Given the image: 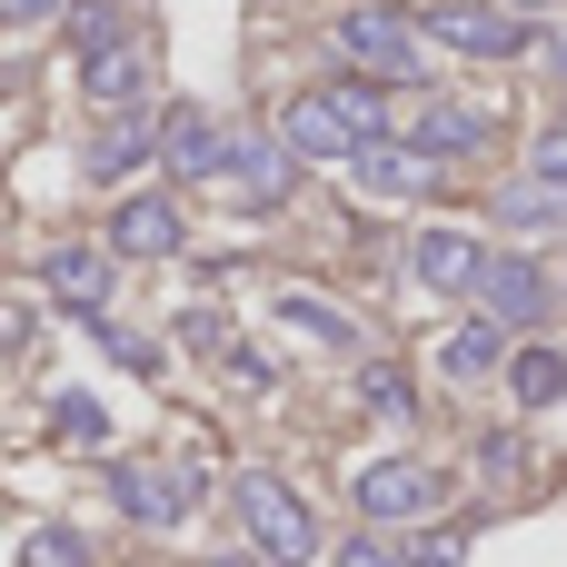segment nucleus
Instances as JSON below:
<instances>
[{"label":"nucleus","instance_id":"nucleus-1","mask_svg":"<svg viewBox=\"0 0 567 567\" xmlns=\"http://www.w3.org/2000/svg\"><path fill=\"white\" fill-rule=\"evenodd\" d=\"M229 508H239L249 548H259L269 567H319V558H329V538H319L309 498H299L279 468H239V478H229Z\"/></svg>","mask_w":567,"mask_h":567},{"label":"nucleus","instance_id":"nucleus-2","mask_svg":"<svg viewBox=\"0 0 567 567\" xmlns=\"http://www.w3.org/2000/svg\"><path fill=\"white\" fill-rule=\"evenodd\" d=\"M339 60L359 70V80H379V90H399V80H419L429 70V30L399 10V0H359V10H339Z\"/></svg>","mask_w":567,"mask_h":567},{"label":"nucleus","instance_id":"nucleus-3","mask_svg":"<svg viewBox=\"0 0 567 567\" xmlns=\"http://www.w3.org/2000/svg\"><path fill=\"white\" fill-rule=\"evenodd\" d=\"M419 30H429V50H458V60H528V50H538L528 20L498 10V0H439Z\"/></svg>","mask_w":567,"mask_h":567},{"label":"nucleus","instance_id":"nucleus-4","mask_svg":"<svg viewBox=\"0 0 567 567\" xmlns=\"http://www.w3.org/2000/svg\"><path fill=\"white\" fill-rule=\"evenodd\" d=\"M498 329H538L548 309H558V279H548V259H528V249H488V269H478V289H468Z\"/></svg>","mask_w":567,"mask_h":567},{"label":"nucleus","instance_id":"nucleus-5","mask_svg":"<svg viewBox=\"0 0 567 567\" xmlns=\"http://www.w3.org/2000/svg\"><path fill=\"white\" fill-rule=\"evenodd\" d=\"M439 498H449V478L419 468V458H369V468H359V518H369V528H409V518H429Z\"/></svg>","mask_w":567,"mask_h":567},{"label":"nucleus","instance_id":"nucleus-6","mask_svg":"<svg viewBox=\"0 0 567 567\" xmlns=\"http://www.w3.org/2000/svg\"><path fill=\"white\" fill-rule=\"evenodd\" d=\"M179 239H189V209L169 189H130L110 209V259H179Z\"/></svg>","mask_w":567,"mask_h":567},{"label":"nucleus","instance_id":"nucleus-7","mask_svg":"<svg viewBox=\"0 0 567 567\" xmlns=\"http://www.w3.org/2000/svg\"><path fill=\"white\" fill-rule=\"evenodd\" d=\"M110 498H120L140 528H179L189 498H199V468H150V458H130V468H110Z\"/></svg>","mask_w":567,"mask_h":567},{"label":"nucleus","instance_id":"nucleus-8","mask_svg":"<svg viewBox=\"0 0 567 567\" xmlns=\"http://www.w3.org/2000/svg\"><path fill=\"white\" fill-rule=\"evenodd\" d=\"M159 150H169V179H229V150H239V140H229L209 110L179 100V110L159 120Z\"/></svg>","mask_w":567,"mask_h":567},{"label":"nucleus","instance_id":"nucleus-9","mask_svg":"<svg viewBox=\"0 0 567 567\" xmlns=\"http://www.w3.org/2000/svg\"><path fill=\"white\" fill-rule=\"evenodd\" d=\"M488 130H498V120H488V100H429V110H419V130H409V150L449 169V159L488 150Z\"/></svg>","mask_w":567,"mask_h":567},{"label":"nucleus","instance_id":"nucleus-10","mask_svg":"<svg viewBox=\"0 0 567 567\" xmlns=\"http://www.w3.org/2000/svg\"><path fill=\"white\" fill-rule=\"evenodd\" d=\"M289 189H299L289 140H239V150H229V199H239V209H259V219H269Z\"/></svg>","mask_w":567,"mask_h":567},{"label":"nucleus","instance_id":"nucleus-11","mask_svg":"<svg viewBox=\"0 0 567 567\" xmlns=\"http://www.w3.org/2000/svg\"><path fill=\"white\" fill-rule=\"evenodd\" d=\"M409 269H419V289H439V299H458V289H478V269H488V249H478V229H419V249H409Z\"/></svg>","mask_w":567,"mask_h":567},{"label":"nucleus","instance_id":"nucleus-12","mask_svg":"<svg viewBox=\"0 0 567 567\" xmlns=\"http://www.w3.org/2000/svg\"><path fill=\"white\" fill-rule=\"evenodd\" d=\"M140 90H150V40H140V30H130L120 50H90V60H80V100H90V110H130Z\"/></svg>","mask_w":567,"mask_h":567},{"label":"nucleus","instance_id":"nucleus-13","mask_svg":"<svg viewBox=\"0 0 567 567\" xmlns=\"http://www.w3.org/2000/svg\"><path fill=\"white\" fill-rule=\"evenodd\" d=\"M40 279H50V299H60V309H80V319H100V309H110V249L60 239V249L40 259Z\"/></svg>","mask_w":567,"mask_h":567},{"label":"nucleus","instance_id":"nucleus-14","mask_svg":"<svg viewBox=\"0 0 567 567\" xmlns=\"http://www.w3.org/2000/svg\"><path fill=\"white\" fill-rule=\"evenodd\" d=\"M279 140H289V159H359V140H349V120L319 100V90H299L289 100V120H279Z\"/></svg>","mask_w":567,"mask_h":567},{"label":"nucleus","instance_id":"nucleus-15","mask_svg":"<svg viewBox=\"0 0 567 567\" xmlns=\"http://www.w3.org/2000/svg\"><path fill=\"white\" fill-rule=\"evenodd\" d=\"M359 189H379V199H429V189H439V159L369 140V150H359Z\"/></svg>","mask_w":567,"mask_h":567},{"label":"nucleus","instance_id":"nucleus-16","mask_svg":"<svg viewBox=\"0 0 567 567\" xmlns=\"http://www.w3.org/2000/svg\"><path fill=\"white\" fill-rule=\"evenodd\" d=\"M439 369H449V379H498V369H508V329H498L488 309L458 319V329L439 339Z\"/></svg>","mask_w":567,"mask_h":567},{"label":"nucleus","instance_id":"nucleus-17","mask_svg":"<svg viewBox=\"0 0 567 567\" xmlns=\"http://www.w3.org/2000/svg\"><path fill=\"white\" fill-rule=\"evenodd\" d=\"M488 209H498L508 229H528V239H538V229H567V189H558V179H538V169H528V179H508Z\"/></svg>","mask_w":567,"mask_h":567},{"label":"nucleus","instance_id":"nucleus-18","mask_svg":"<svg viewBox=\"0 0 567 567\" xmlns=\"http://www.w3.org/2000/svg\"><path fill=\"white\" fill-rule=\"evenodd\" d=\"M508 399L518 409H558L567 399V349H508Z\"/></svg>","mask_w":567,"mask_h":567},{"label":"nucleus","instance_id":"nucleus-19","mask_svg":"<svg viewBox=\"0 0 567 567\" xmlns=\"http://www.w3.org/2000/svg\"><path fill=\"white\" fill-rule=\"evenodd\" d=\"M319 100L349 120V140H359V150H369V140H389V90H379V80H359V70H349V80H329Z\"/></svg>","mask_w":567,"mask_h":567},{"label":"nucleus","instance_id":"nucleus-20","mask_svg":"<svg viewBox=\"0 0 567 567\" xmlns=\"http://www.w3.org/2000/svg\"><path fill=\"white\" fill-rule=\"evenodd\" d=\"M150 150H159V130H150V120H110V130L90 140V159H80V169H90V179H130Z\"/></svg>","mask_w":567,"mask_h":567},{"label":"nucleus","instance_id":"nucleus-21","mask_svg":"<svg viewBox=\"0 0 567 567\" xmlns=\"http://www.w3.org/2000/svg\"><path fill=\"white\" fill-rule=\"evenodd\" d=\"M130 30H140V20H130V10H110V0H70V10H60V40H70L80 60H90V50H120Z\"/></svg>","mask_w":567,"mask_h":567},{"label":"nucleus","instance_id":"nucleus-22","mask_svg":"<svg viewBox=\"0 0 567 567\" xmlns=\"http://www.w3.org/2000/svg\"><path fill=\"white\" fill-rule=\"evenodd\" d=\"M359 399H369L379 419H399V429L419 419V379H409V369H389V359H369V369H359Z\"/></svg>","mask_w":567,"mask_h":567},{"label":"nucleus","instance_id":"nucleus-23","mask_svg":"<svg viewBox=\"0 0 567 567\" xmlns=\"http://www.w3.org/2000/svg\"><path fill=\"white\" fill-rule=\"evenodd\" d=\"M279 319H289V329H309L319 349H359V329H349L329 299H309V289H289V299H279Z\"/></svg>","mask_w":567,"mask_h":567},{"label":"nucleus","instance_id":"nucleus-24","mask_svg":"<svg viewBox=\"0 0 567 567\" xmlns=\"http://www.w3.org/2000/svg\"><path fill=\"white\" fill-rule=\"evenodd\" d=\"M20 567H90V538L80 528H30L20 538Z\"/></svg>","mask_w":567,"mask_h":567},{"label":"nucleus","instance_id":"nucleus-25","mask_svg":"<svg viewBox=\"0 0 567 567\" xmlns=\"http://www.w3.org/2000/svg\"><path fill=\"white\" fill-rule=\"evenodd\" d=\"M50 429H60V439H80V449H100V439H110L100 399H80V389H70V399H50Z\"/></svg>","mask_w":567,"mask_h":567},{"label":"nucleus","instance_id":"nucleus-26","mask_svg":"<svg viewBox=\"0 0 567 567\" xmlns=\"http://www.w3.org/2000/svg\"><path fill=\"white\" fill-rule=\"evenodd\" d=\"M329 567H409V548L369 528V538H339V548H329Z\"/></svg>","mask_w":567,"mask_h":567},{"label":"nucleus","instance_id":"nucleus-27","mask_svg":"<svg viewBox=\"0 0 567 567\" xmlns=\"http://www.w3.org/2000/svg\"><path fill=\"white\" fill-rule=\"evenodd\" d=\"M468 558V528H429L419 548H409V567H458Z\"/></svg>","mask_w":567,"mask_h":567},{"label":"nucleus","instance_id":"nucleus-28","mask_svg":"<svg viewBox=\"0 0 567 567\" xmlns=\"http://www.w3.org/2000/svg\"><path fill=\"white\" fill-rule=\"evenodd\" d=\"M528 169H538V179H558V189H567V120H548V130H538V150H528Z\"/></svg>","mask_w":567,"mask_h":567},{"label":"nucleus","instance_id":"nucleus-29","mask_svg":"<svg viewBox=\"0 0 567 567\" xmlns=\"http://www.w3.org/2000/svg\"><path fill=\"white\" fill-rule=\"evenodd\" d=\"M538 60H548V70L567 80V30H548V40H538Z\"/></svg>","mask_w":567,"mask_h":567},{"label":"nucleus","instance_id":"nucleus-30","mask_svg":"<svg viewBox=\"0 0 567 567\" xmlns=\"http://www.w3.org/2000/svg\"><path fill=\"white\" fill-rule=\"evenodd\" d=\"M498 10H518V20H548V10H567V0H498Z\"/></svg>","mask_w":567,"mask_h":567},{"label":"nucleus","instance_id":"nucleus-31","mask_svg":"<svg viewBox=\"0 0 567 567\" xmlns=\"http://www.w3.org/2000/svg\"><path fill=\"white\" fill-rule=\"evenodd\" d=\"M219 567H269V558H259V548H249V558H219Z\"/></svg>","mask_w":567,"mask_h":567}]
</instances>
